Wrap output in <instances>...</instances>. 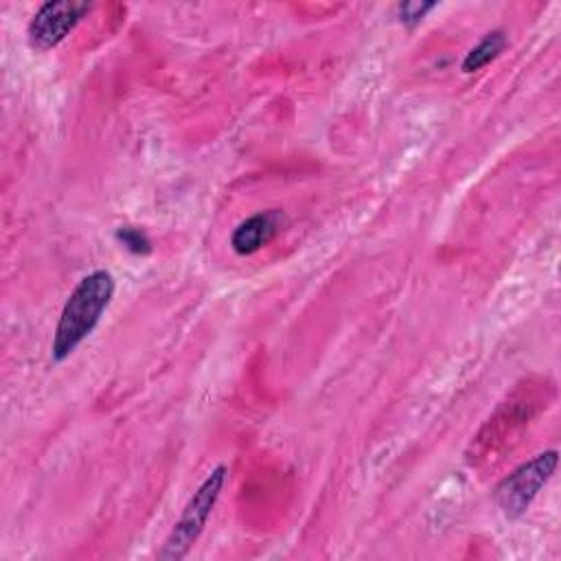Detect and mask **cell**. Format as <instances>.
<instances>
[{"label":"cell","instance_id":"1","mask_svg":"<svg viewBox=\"0 0 561 561\" xmlns=\"http://www.w3.org/2000/svg\"><path fill=\"white\" fill-rule=\"evenodd\" d=\"M114 276L107 270H94L85 274L70 291L59 313L50 355L53 362H64L75 348L94 331L114 296Z\"/></svg>","mask_w":561,"mask_h":561},{"label":"cell","instance_id":"2","mask_svg":"<svg viewBox=\"0 0 561 561\" xmlns=\"http://www.w3.org/2000/svg\"><path fill=\"white\" fill-rule=\"evenodd\" d=\"M226 476H228V467L226 465H217L206 478L204 482L197 486V491L191 495V500L186 502L182 515L178 517V522L173 524L171 533L167 535L162 548L158 550V557L164 561H178L182 557L188 554V550L195 546V541L199 539L217 500L219 493L226 484Z\"/></svg>","mask_w":561,"mask_h":561},{"label":"cell","instance_id":"3","mask_svg":"<svg viewBox=\"0 0 561 561\" xmlns=\"http://www.w3.org/2000/svg\"><path fill=\"white\" fill-rule=\"evenodd\" d=\"M554 467L557 449H548L504 476L493 489V502L497 504L502 515L508 519L522 517L541 491V486L552 478Z\"/></svg>","mask_w":561,"mask_h":561},{"label":"cell","instance_id":"4","mask_svg":"<svg viewBox=\"0 0 561 561\" xmlns=\"http://www.w3.org/2000/svg\"><path fill=\"white\" fill-rule=\"evenodd\" d=\"M90 9L92 4L75 2V0L44 2L28 22V28H26L28 44L37 50H48L57 46L83 20V15Z\"/></svg>","mask_w":561,"mask_h":561},{"label":"cell","instance_id":"5","mask_svg":"<svg viewBox=\"0 0 561 561\" xmlns=\"http://www.w3.org/2000/svg\"><path fill=\"white\" fill-rule=\"evenodd\" d=\"M276 230H278V213H256L234 228L230 237V245L237 254H243V256L254 254L276 234Z\"/></svg>","mask_w":561,"mask_h":561},{"label":"cell","instance_id":"6","mask_svg":"<svg viewBox=\"0 0 561 561\" xmlns=\"http://www.w3.org/2000/svg\"><path fill=\"white\" fill-rule=\"evenodd\" d=\"M506 46L504 31H491L486 33L462 59V72H476L489 61H493Z\"/></svg>","mask_w":561,"mask_h":561},{"label":"cell","instance_id":"7","mask_svg":"<svg viewBox=\"0 0 561 561\" xmlns=\"http://www.w3.org/2000/svg\"><path fill=\"white\" fill-rule=\"evenodd\" d=\"M116 241H118L125 250H129V252H134V254H149V252H151V241H149V237H147L142 230L134 228V226H121V228L116 230Z\"/></svg>","mask_w":561,"mask_h":561},{"label":"cell","instance_id":"8","mask_svg":"<svg viewBox=\"0 0 561 561\" xmlns=\"http://www.w3.org/2000/svg\"><path fill=\"white\" fill-rule=\"evenodd\" d=\"M434 7H436L434 2H403V4L397 7V11H399V20L403 24L412 26V24L421 22L425 18V13L432 11Z\"/></svg>","mask_w":561,"mask_h":561}]
</instances>
